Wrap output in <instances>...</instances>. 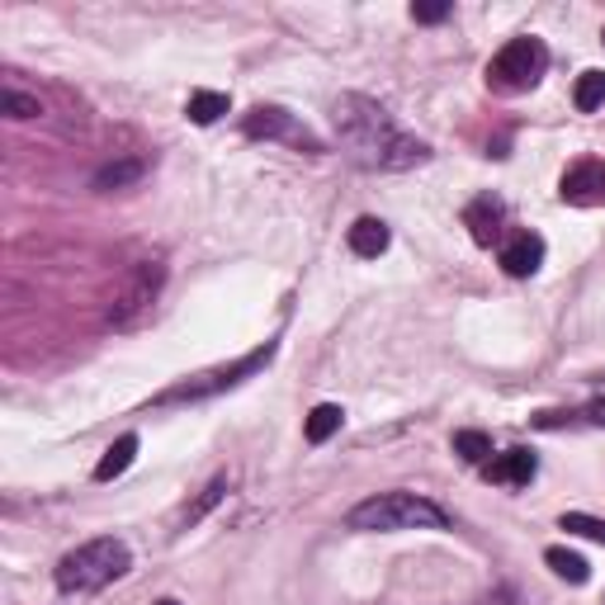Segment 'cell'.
<instances>
[{
    "label": "cell",
    "mask_w": 605,
    "mask_h": 605,
    "mask_svg": "<svg viewBox=\"0 0 605 605\" xmlns=\"http://www.w3.org/2000/svg\"><path fill=\"white\" fill-rule=\"evenodd\" d=\"M535 473H539V459L530 450H507V454H497L493 464H487V478L507 483V487H525Z\"/></svg>",
    "instance_id": "obj_11"
},
{
    "label": "cell",
    "mask_w": 605,
    "mask_h": 605,
    "mask_svg": "<svg viewBox=\"0 0 605 605\" xmlns=\"http://www.w3.org/2000/svg\"><path fill=\"white\" fill-rule=\"evenodd\" d=\"M185 114H190V123L209 128V123H218L223 114H227V95H223V91H199V95H190Z\"/></svg>",
    "instance_id": "obj_16"
},
{
    "label": "cell",
    "mask_w": 605,
    "mask_h": 605,
    "mask_svg": "<svg viewBox=\"0 0 605 605\" xmlns=\"http://www.w3.org/2000/svg\"><path fill=\"white\" fill-rule=\"evenodd\" d=\"M454 454L468 459V464H487V454H493V440H487L483 430H454Z\"/></svg>",
    "instance_id": "obj_20"
},
{
    "label": "cell",
    "mask_w": 605,
    "mask_h": 605,
    "mask_svg": "<svg viewBox=\"0 0 605 605\" xmlns=\"http://www.w3.org/2000/svg\"><path fill=\"white\" fill-rule=\"evenodd\" d=\"M412 20H416V24H440V20H450V5H444V0H430V5H412Z\"/></svg>",
    "instance_id": "obj_23"
},
{
    "label": "cell",
    "mask_w": 605,
    "mask_h": 605,
    "mask_svg": "<svg viewBox=\"0 0 605 605\" xmlns=\"http://www.w3.org/2000/svg\"><path fill=\"white\" fill-rule=\"evenodd\" d=\"M351 530H365V535H398V530H450V511L430 497L416 493H379L345 515Z\"/></svg>",
    "instance_id": "obj_2"
},
{
    "label": "cell",
    "mask_w": 605,
    "mask_h": 605,
    "mask_svg": "<svg viewBox=\"0 0 605 605\" xmlns=\"http://www.w3.org/2000/svg\"><path fill=\"white\" fill-rule=\"evenodd\" d=\"M544 564H549L558 578L572 582V586H582L586 578H592V568H586V558L582 554H572V549H544Z\"/></svg>",
    "instance_id": "obj_17"
},
{
    "label": "cell",
    "mask_w": 605,
    "mask_h": 605,
    "mask_svg": "<svg viewBox=\"0 0 605 605\" xmlns=\"http://www.w3.org/2000/svg\"><path fill=\"white\" fill-rule=\"evenodd\" d=\"M388 241H393V233H388V223H379V218H359L351 227V251L359 256V261H373V256H383Z\"/></svg>",
    "instance_id": "obj_12"
},
{
    "label": "cell",
    "mask_w": 605,
    "mask_h": 605,
    "mask_svg": "<svg viewBox=\"0 0 605 605\" xmlns=\"http://www.w3.org/2000/svg\"><path fill=\"white\" fill-rule=\"evenodd\" d=\"M478 605H515V601H511V592H493V596H483Z\"/></svg>",
    "instance_id": "obj_25"
},
{
    "label": "cell",
    "mask_w": 605,
    "mask_h": 605,
    "mask_svg": "<svg viewBox=\"0 0 605 605\" xmlns=\"http://www.w3.org/2000/svg\"><path fill=\"white\" fill-rule=\"evenodd\" d=\"M142 170H147V162H142V156H128V162H109V166L95 176V190H123V185L142 180Z\"/></svg>",
    "instance_id": "obj_15"
},
{
    "label": "cell",
    "mask_w": 605,
    "mask_h": 605,
    "mask_svg": "<svg viewBox=\"0 0 605 605\" xmlns=\"http://www.w3.org/2000/svg\"><path fill=\"white\" fill-rule=\"evenodd\" d=\"M128 564H133V554H128L123 539H91L57 564V586L67 596H91L99 586H109L114 578H123Z\"/></svg>",
    "instance_id": "obj_3"
},
{
    "label": "cell",
    "mask_w": 605,
    "mask_h": 605,
    "mask_svg": "<svg viewBox=\"0 0 605 605\" xmlns=\"http://www.w3.org/2000/svg\"><path fill=\"white\" fill-rule=\"evenodd\" d=\"M0 109H5L10 119H38V114H43L38 95H24V91H14V85H5V91H0Z\"/></svg>",
    "instance_id": "obj_21"
},
{
    "label": "cell",
    "mask_w": 605,
    "mask_h": 605,
    "mask_svg": "<svg viewBox=\"0 0 605 605\" xmlns=\"http://www.w3.org/2000/svg\"><path fill=\"white\" fill-rule=\"evenodd\" d=\"M572 105L582 114H592L605 105V71H582L578 76V91H572Z\"/></svg>",
    "instance_id": "obj_18"
},
{
    "label": "cell",
    "mask_w": 605,
    "mask_h": 605,
    "mask_svg": "<svg viewBox=\"0 0 605 605\" xmlns=\"http://www.w3.org/2000/svg\"><path fill=\"white\" fill-rule=\"evenodd\" d=\"M544 71H549V48H544L539 38H511L507 48L493 57L487 81H493L497 91H530V85H539Z\"/></svg>",
    "instance_id": "obj_4"
},
{
    "label": "cell",
    "mask_w": 605,
    "mask_h": 605,
    "mask_svg": "<svg viewBox=\"0 0 605 605\" xmlns=\"http://www.w3.org/2000/svg\"><path fill=\"white\" fill-rule=\"evenodd\" d=\"M241 133H247V138H265V142H308V147L317 152V142L308 133H298L294 114L280 109V105H256L247 119H241Z\"/></svg>",
    "instance_id": "obj_8"
},
{
    "label": "cell",
    "mask_w": 605,
    "mask_h": 605,
    "mask_svg": "<svg viewBox=\"0 0 605 605\" xmlns=\"http://www.w3.org/2000/svg\"><path fill=\"white\" fill-rule=\"evenodd\" d=\"M270 355H275V345H265V351H251L247 359H237V365H227V369H213V373H199V379H185V383L170 388V393L156 398V407H170V402H199V398H209V393H223V388H233V383L247 379V373H256L261 365H270Z\"/></svg>",
    "instance_id": "obj_6"
},
{
    "label": "cell",
    "mask_w": 605,
    "mask_h": 605,
    "mask_svg": "<svg viewBox=\"0 0 605 605\" xmlns=\"http://www.w3.org/2000/svg\"><path fill=\"white\" fill-rule=\"evenodd\" d=\"M501 218H507V209H501V199H493V194L473 199V204L464 209V223H468V233H473L478 247H493L497 233H501Z\"/></svg>",
    "instance_id": "obj_10"
},
{
    "label": "cell",
    "mask_w": 605,
    "mask_h": 605,
    "mask_svg": "<svg viewBox=\"0 0 605 605\" xmlns=\"http://www.w3.org/2000/svg\"><path fill=\"white\" fill-rule=\"evenodd\" d=\"M568 530V535H582V539H596V544H605V521H596V515H582V511H568L564 521H558Z\"/></svg>",
    "instance_id": "obj_22"
},
{
    "label": "cell",
    "mask_w": 605,
    "mask_h": 605,
    "mask_svg": "<svg viewBox=\"0 0 605 605\" xmlns=\"http://www.w3.org/2000/svg\"><path fill=\"white\" fill-rule=\"evenodd\" d=\"M331 119H336L341 147L365 170H407L430 156L426 142H416L407 128H398L393 114L369 95H341L331 105Z\"/></svg>",
    "instance_id": "obj_1"
},
{
    "label": "cell",
    "mask_w": 605,
    "mask_h": 605,
    "mask_svg": "<svg viewBox=\"0 0 605 605\" xmlns=\"http://www.w3.org/2000/svg\"><path fill=\"white\" fill-rule=\"evenodd\" d=\"M558 194H564V204H578V209L605 204V162L586 156V162L568 166L564 170V185H558Z\"/></svg>",
    "instance_id": "obj_7"
},
{
    "label": "cell",
    "mask_w": 605,
    "mask_h": 605,
    "mask_svg": "<svg viewBox=\"0 0 605 605\" xmlns=\"http://www.w3.org/2000/svg\"><path fill=\"white\" fill-rule=\"evenodd\" d=\"M544 265V237L539 233H515L507 247H501V270L511 280H530Z\"/></svg>",
    "instance_id": "obj_9"
},
{
    "label": "cell",
    "mask_w": 605,
    "mask_h": 605,
    "mask_svg": "<svg viewBox=\"0 0 605 605\" xmlns=\"http://www.w3.org/2000/svg\"><path fill=\"white\" fill-rule=\"evenodd\" d=\"M223 497H227V478H213V483L204 487V493H199V501H194V507H185V511H180V525H199V521H204V515H209L213 507H218Z\"/></svg>",
    "instance_id": "obj_19"
},
{
    "label": "cell",
    "mask_w": 605,
    "mask_h": 605,
    "mask_svg": "<svg viewBox=\"0 0 605 605\" xmlns=\"http://www.w3.org/2000/svg\"><path fill=\"white\" fill-rule=\"evenodd\" d=\"M586 422H596V426H605V398H596L592 407H586Z\"/></svg>",
    "instance_id": "obj_24"
},
{
    "label": "cell",
    "mask_w": 605,
    "mask_h": 605,
    "mask_svg": "<svg viewBox=\"0 0 605 605\" xmlns=\"http://www.w3.org/2000/svg\"><path fill=\"white\" fill-rule=\"evenodd\" d=\"M133 459H138V436H119V440H114L109 450H105V459L95 464V478H99V483H114L119 473H128V464H133Z\"/></svg>",
    "instance_id": "obj_13"
},
{
    "label": "cell",
    "mask_w": 605,
    "mask_h": 605,
    "mask_svg": "<svg viewBox=\"0 0 605 605\" xmlns=\"http://www.w3.org/2000/svg\"><path fill=\"white\" fill-rule=\"evenodd\" d=\"M162 280H166V265H162V261H138V265L123 275L119 289H114L109 322H114V327H138L142 317L152 312L156 294H162Z\"/></svg>",
    "instance_id": "obj_5"
},
{
    "label": "cell",
    "mask_w": 605,
    "mask_h": 605,
    "mask_svg": "<svg viewBox=\"0 0 605 605\" xmlns=\"http://www.w3.org/2000/svg\"><path fill=\"white\" fill-rule=\"evenodd\" d=\"M341 422H345V412L336 407V402H322V407L308 412V422H302V436H308L312 444H327L341 430Z\"/></svg>",
    "instance_id": "obj_14"
},
{
    "label": "cell",
    "mask_w": 605,
    "mask_h": 605,
    "mask_svg": "<svg viewBox=\"0 0 605 605\" xmlns=\"http://www.w3.org/2000/svg\"><path fill=\"white\" fill-rule=\"evenodd\" d=\"M156 605H180V601H156Z\"/></svg>",
    "instance_id": "obj_26"
}]
</instances>
